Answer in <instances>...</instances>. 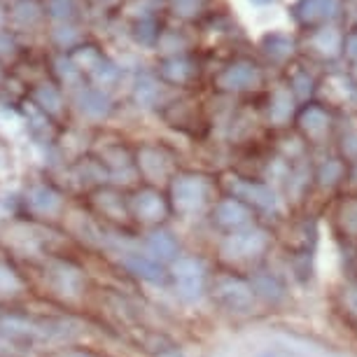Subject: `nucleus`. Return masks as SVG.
Masks as SVG:
<instances>
[{"label": "nucleus", "instance_id": "obj_1", "mask_svg": "<svg viewBox=\"0 0 357 357\" xmlns=\"http://www.w3.org/2000/svg\"><path fill=\"white\" fill-rule=\"evenodd\" d=\"M273 248V231L259 222L255 225L238 229V231L220 236L218 241V257L227 268L231 271H241L245 268H257L261 261L266 259V255Z\"/></svg>", "mask_w": 357, "mask_h": 357}, {"label": "nucleus", "instance_id": "obj_2", "mask_svg": "<svg viewBox=\"0 0 357 357\" xmlns=\"http://www.w3.org/2000/svg\"><path fill=\"white\" fill-rule=\"evenodd\" d=\"M215 185L208 175L201 173H180L171 183V215H178L183 220H197L204 213L211 211L215 204Z\"/></svg>", "mask_w": 357, "mask_h": 357}, {"label": "nucleus", "instance_id": "obj_3", "mask_svg": "<svg viewBox=\"0 0 357 357\" xmlns=\"http://www.w3.org/2000/svg\"><path fill=\"white\" fill-rule=\"evenodd\" d=\"M208 294H211L215 306L229 315H236V318H248L259 306L248 275L241 271H231V268L211 275Z\"/></svg>", "mask_w": 357, "mask_h": 357}, {"label": "nucleus", "instance_id": "obj_4", "mask_svg": "<svg viewBox=\"0 0 357 357\" xmlns=\"http://www.w3.org/2000/svg\"><path fill=\"white\" fill-rule=\"evenodd\" d=\"M211 268L199 255H180L173 264H168V285H173L175 296L183 304H197L208 294Z\"/></svg>", "mask_w": 357, "mask_h": 357}, {"label": "nucleus", "instance_id": "obj_5", "mask_svg": "<svg viewBox=\"0 0 357 357\" xmlns=\"http://www.w3.org/2000/svg\"><path fill=\"white\" fill-rule=\"evenodd\" d=\"M129 213L133 222L154 229L164 227V222L171 218V206L157 187H143L129 199Z\"/></svg>", "mask_w": 357, "mask_h": 357}, {"label": "nucleus", "instance_id": "obj_6", "mask_svg": "<svg viewBox=\"0 0 357 357\" xmlns=\"http://www.w3.org/2000/svg\"><path fill=\"white\" fill-rule=\"evenodd\" d=\"M231 197L243 201L248 208H252L255 215H278L280 213V199L271 185L261 183V180L250 178H234Z\"/></svg>", "mask_w": 357, "mask_h": 357}, {"label": "nucleus", "instance_id": "obj_7", "mask_svg": "<svg viewBox=\"0 0 357 357\" xmlns=\"http://www.w3.org/2000/svg\"><path fill=\"white\" fill-rule=\"evenodd\" d=\"M208 220H211L213 229H218L220 236L238 231L257 222V215L252 213V208H248L243 201L236 197H222L211 206L208 211Z\"/></svg>", "mask_w": 357, "mask_h": 357}, {"label": "nucleus", "instance_id": "obj_8", "mask_svg": "<svg viewBox=\"0 0 357 357\" xmlns=\"http://www.w3.org/2000/svg\"><path fill=\"white\" fill-rule=\"evenodd\" d=\"M248 280L252 285V292H255V299H257L259 306H266V308H280L282 304H287L289 299V287L285 278L275 271H268V268H252L248 273Z\"/></svg>", "mask_w": 357, "mask_h": 357}, {"label": "nucleus", "instance_id": "obj_9", "mask_svg": "<svg viewBox=\"0 0 357 357\" xmlns=\"http://www.w3.org/2000/svg\"><path fill=\"white\" fill-rule=\"evenodd\" d=\"M91 206L93 213L98 215V220H103L105 225L126 227L129 222H133L129 213V199L122 192L110 190V187H98L91 194Z\"/></svg>", "mask_w": 357, "mask_h": 357}, {"label": "nucleus", "instance_id": "obj_10", "mask_svg": "<svg viewBox=\"0 0 357 357\" xmlns=\"http://www.w3.org/2000/svg\"><path fill=\"white\" fill-rule=\"evenodd\" d=\"M45 278H50L54 294L73 299V296H79L84 292V273L70 259H50L47 261Z\"/></svg>", "mask_w": 357, "mask_h": 357}, {"label": "nucleus", "instance_id": "obj_11", "mask_svg": "<svg viewBox=\"0 0 357 357\" xmlns=\"http://www.w3.org/2000/svg\"><path fill=\"white\" fill-rule=\"evenodd\" d=\"M26 211H29L36 220H54L63 213L66 201L63 194L52 185H33L26 192Z\"/></svg>", "mask_w": 357, "mask_h": 357}, {"label": "nucleus", "instance_id": "obj_12", "mask_svg": "<svg viewBox=\"0 0 357 357\" xmlns=\"http://www.w3.org/2000/svg\"><path fill=\"white\" fill-rule=\"evenodd\" d=\"M122 266L131 275H136L138 280L147 282V285H168V266H164L161 261L152 259L145 252H124L122 255Z\"/></svg>", "mask_w": 357, "mask_h": 357}, {"label": "nucleus", "instance_id": "obj_13", "mask_svg": "<svg viewBox=\"0 0 357 357\" xmlns=\"http://www.w3.org/2000/svg\"><path fill=\"white\" fill-rule=\"evenodd\" d=\"M145 255H150L152 259L161 261L164 266L173 264L180 257V241L171 229L166 227H154L150 229L145 238Z\"/></svg>", "mask_w": 357, "mask_h": 357}, {"label": "nucleus", "instance_id": "obj_14", "mask_svg": "<svg viewBox=\"0 0 357 357\" xmlns=\"http://www.w3.org/2000/svg\"><path fill=\"white\" fill-rule=\"evenodd\" d=\"M334 229L343 238L357 241V197H346L334 211Z\"/></svg>", "mask_w": 357, "mask_h": 357}, {"label": "nucleus", "instance_id": "obj_15", "mask_svg": "<svg viewBox=\"0 0 357 357\" xmlns=\"http://www.w3.org/2000/svg\"><path fill=\"white\" fill-rule=\"evenodd\" d=\"M346 175H348V171L341 161L329 159L327 164H322L320 171L315 173V180H318V185L322 187V190H332V187H336L343 178H346Z\"/></svg>", "mask_w": 357, "mask_h": 357}, {"label": "nucleus", "instance_id": "obj_16", "mask_svg": "<svg viewBox=\"0 0 357 357\" xmlns=\"http://www.w3.org/2000/svg\"><path fill=\"white\" fill-rule=\"evenodd\" d=\"M22 289H24L22 273L15 271L10 264H3V261H0V296L19 294Z\"/></svg>", "mask_w": 357, "mask_h": 357}, {"label": "nucleus", "instance_id": "obj_17", "mask_svg": "<svg viewBox=\"0 0 357 357\" xmlns=\"http://www.w3.org/2000/svg\"><path fill=\"white\" fill-rule=\"evenodd\" d=\"M339 299H341L343 313H348L350 318L357 320V278L355 280H348L346 285L341 287Z\"/></svg>", "mask_w": 357, "mask_h": 357}, {"label": "nucleus", "instance_id": "obj_18", "mask_svg": "<svg viewBox=\"0 0 357 357\" xmlns=\"http://www.w3.org/2000/svg\"><path fill=\"white\" fill-rule=\"evenodd\" d=\"M52 357H100V355L89 353V350H59V353Z\"/></svg>", "mask_w": 357, "mask_h": 357}, {"label": "nucleus", "instance_id": "obj_19", "mask_svg": "<svg viewBox=\"0 0 357 357\" xmlns=\"http://www.w3.org/2000/svg\"><path fill=\"white\" fill-rule=\"evenodd\" d=\"M259 357H273V355H268V353H264V355H259Z\"/></svg>", "mask_w": 357, "mask_h": 357}]
</instances>
